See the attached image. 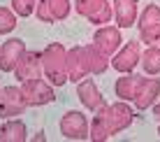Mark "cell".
I'll use <instances>...</instances> for the list:
<instances>
[{
	"label": "cell",
	"mask_w": 160,
	"mask_h": 142,
	"mask_svg": "<svg viewBox=\"0 0 160 142\" xmlns=\"http://www.w3.org/2000/svg\"><path fill=\"white\" fill-rule=\"evenodd\" d=\"M132 110L125 105V100L114 103V105H102L98 110V117L91 124V140H109L112 135L121 133L123 128H128L132 124Z\"/></svg>",
	"instance_id": "obj_1"
},
{
	"label": "cell",
	"mask_w": 160,
	"mask_h": 142,
	"mask_svg": "<svg viewBox=\"0 0 160 142\" xmlns=\"http://www.w3.org/2000/svg\"><path fill=\"white\" fill-rule=\"evenodd\" d=\"M109 68L107 56L100 54L95 47H72L68 51V79L81 82L88 75H102Z\"/></svg>",
	"instance_id": "obj_2"
},
{
	"label": "cell",
	"mask_w": 160,
	"mask_h": 142,
	"mask_svg": "<svg viewBox=\"0 0 160 142\" xmlns=\"http://www.w3.org/2000/svg\"><path fill=\"white\" fill-rule=\"evenodd\" d=\"M42 72L49 77V84L60 86L68 79V51L63 45L51 42L47 49L42 51Z\"/></svg>",
	"instance_id": "obj_3"
},
{
	"label": "cell",
	"mask_w": 160,
	"mask_h": 142,
	"mask_svg": "<svg viewBox=\"0 0 160 142\" xmlns=\"http://www.w3.org/2000/svg\"><path fill=\"white\" fill-rule=\"evenodd\" d=\"M139 33L148 47H160V7L146 5L139 16Z\"/></svg>",
	"instance_id": "obj_4"
},
{
	"label": "cell",
	"mask_w": 160,
	"mask_h": 142,
	"mask_svg": "<svg viewBox=\"0 0 160 142\" xmlns=\"http://www.w3.org/2000/svg\"><path fill=\"white\" fill-rule=\"evenodd\" d=\"M60 133L68 140H86L91 138V126L81 112H65L60 119Z\"/></svg>",
	"instance_id": "obj_5"
},
{
	"label": "cell",
	"mask_w": 160,
	"mask_h": 142,
	"mask_svg": "<svg viewBox=\"0 0 160 142\" xmlns=\"http://www.w3.org/2000/svg\"><path fill=\"white\" fill-rule=\"evenodd\" d=\"M21 91H23V96H26L28 107H30V105H47V103H53V100H56L51 84H49V82H44V79H40V77L23 82V84H21Z\"/></svg>",
	"instance_id": "obj_6"
},
{
	"label": "cell",
	"mask_w": 160,
	"mask_h": 142,
	"mask_svg": "<svg viewBox=\"0 0 160 142\" xmlns=\"http://www.w3.org/2000/svg\"><path fill=\"white\" fill-rule=\"evenodd\" d=\"M26 107L28 103L19 86H5L0 91V117H19L21 112H26Z\"/></svg>",
	"instance_id": "obj_7"
},
{
	"label": "cell",
	"mask_w": 160,
	"mask_h": 142,
	"mask_svg": "<svg viewBox=\"0 0 160 142\" xmlns=\"http://www.w3.org/2000/svg\"><path fill=\"white\" fill-rule=\"evenodd\" d=\"M77 12L93 24H104V26L114 16V9L107 0H77Z\"/></svg>",
	"instance_id": "obj_8"
},
{
	"label": "cell",
	"mask_w": 160,
	"mask_h": 142,
	"mask_svg": "<svg viewBox=\"0 0 160 142\" xmlns=\"http://www.w3.org/2000/svg\"><path fill=\"white\" fill-rule=\"evenodd\" d=\"M142 61V49H139V42L130 40L128 45H125L121 51L114 56L112 65L118 70V72H132V70L137 68V63Z\"/></svg>",
	"instance_id": "obj_9"
},
{
	"label": "cell",
	"mask_w": 160,
	"mask_h": 142,
	"mask_svg": "<svg viewBox=\"0 0 160 142\" xmlns=\"http://www.w3.org/2000/svg\"><path fill=\"white\" fill-rule=\"evenodd\" d=\"M23 54H26L23 40H16L14 37V40L2 42V47H0V70H2V72H12Z\"/></svg>",
	"instance_id": "obj_10"
},
{
	"label": "cell",
	"mask_w": 160,
	"mask_h": 142,
	"mask_svg": "<svg viewBox=\"0 0 160 142\" xmlns=\"http://www.w3.org/2000/svg\"><path fill=\"white\" fill-rule=\"evenodd\" d=\"M14 75H16V79H21V82L42 77V56L35 54V51H26L23 56H21V61L16 63Z\"/></svg>",
	"instance_id": "obj_11"
},
{
	"label": "cell",
	"mask_w": 160,
	"mask_h": 142,
	"mask_svg": "<svg viewBox=\"0 0 160 142\" xmlns=\"http://www.w3.org/2000/svg\"><path fill=\"white\" fill-rule=\"evenodd\" d=\"M93 47L109 58L121 47V33H118V28H114V26H104V28H100L95 35H93Z\"/></svg>",
	"instance_id": "obj_12"
},
{
	"label": "cell",
	"mask_w": 160,
	"mask_h": 142,
	"mask_svg": "<svg viewBox=\"0 0 160 142\" xmlns=\"http://www.w3.org/2000/svg\"><path fill=\"white\" fill-rule=\"evenodd\" d=\"M70 14V0H40L37 5V16L42 21H63Z\"/></svg>",
	"instance_id": "obj_13"
},
{
	"label": "cell",
	"mask_w": 160,
	"mask_h": 142,
	"mask_svg": "<svg viewBox=\"0 0 160 142\" xmlns=\"http://www.w3.org/2000/svg\"><path fill=\"white\" fill-rule=\"evenodd\" d=\"M77 96H79L81 105H84L86 110H100L102 105H107V103H104V98H102V93L98 91V86H95V82H93V79L79 82V86H77Z\"/></svg>",
	"instance_id": "obj_14"
},
{
	"label": "cell",
	"mask_w": 160,
	"mask_h": 142,
	"mask_svg": "<svg viewBox=\"0 0 160 142\" xmlns=\"http://www.w3.org/2000/svg\"><path fill=\"white\" fill-rule=\"evenodd\" d=\"M160 93V79H153V77H142L139 82V89H137V96H135V105L137 110H146V107L153 105L156 96Z\"/></svg>",
	"instance_id": "obj_15"
},
{
	"label": "cell",
	"mask_w": 160,
	"mask_h": 142,
	"mask_svg": "<svg viewBox=\"0 0 160 142\" xmlns=\"http://www.w3.org/2000/svg\"><path fill=\"white\" fill-rule=\"evenodd\" d=\"M137 0H114V16H116L118 28H130L137 21Z\"/></svg>",
	"instance_id": "obj_16"
},
{
	"label": "cell",
	"mask_w": 160,
	"mask_h": 142,
	"mask_svg": "<svg viewBox=\"0 0 160 142\" xmlns=\"http://www.w3.org/2000/svg\"><path fill=\"white\" fill-rule=\"evenodd\" d=\"M28 140V130L21 119H12L0 126V142H23Z\"/></svg>",
	"instance_id": "obj_17"
},
{
	"label": "cell",
	"mask_w": 160,
	"mask_h": 142,
	"mask_svg": "<svg viewBox=\"0 0 160 142\" xmlns=\"http://www.w3.org/2000/svg\"><path fill=\"white\" fill-rule=\"evenodd\" d=\"M142 77H135V75H128V77H121L116 82V96L121 100H135L137 89H139Z\"/></svg>",
	"instance_id": "obj_18"
},
{
	"label": "cell",
	"mask_w": 160,
	"mask_h": 142,
	"mask_svg": "<svg viewBox=\"0 0 160 142\" xmlns=\"http://www.w3.org/2000/svg\"><path fill=\"white\" fill-rule=\"evenodd\" d=\"M142 68H144L146 75H160V47H148L142 54Z\"/></svg>",
	"instance_id": "obj_19"
},
{
	"label": "cell",
	"mask_w": 160,
	"mask_h": 142,
	"mask_svg": "<svg viewBox=\"0 0 160 142\" xmlns=\"http://www.w3.org/2000/svg\"><path fill=\"white\" fill-rule=\"evenodd\" d=\"M16 28V12L7 7H0V35Z\"/></svg>",
	"instance_id": "obj_20"
},
{
	"label": "cell",
	"mask_w": 160,
	"mask_h": 142,
	"mask_svg": "<svg viewBox=\"0 0 160 142\" xmlns=\"http://www.w3.org/2000/svg\"><path fill=\"white\" fill-rule=\"evenodd\" d=\"M37 0H12V9L16 12V16H30L35 9Z\"/></svg>",
	"instance_id": "obj_21"
},
{
	"label": "cell",
	"mask_w": 160,
	"mask_h": 142,
	"mask_svg": "<svg viewBox=\"0 0 160 142\" xmlns=\"http://www.w3.org/2000/svg\"><path fill=\"white\" fill-rule=\"evenodd\" d=\"M153 112H156V117H158V133H160V105H153Z\"/></svg>",
	"instance_id": "obj_22"
}]
</instances>
